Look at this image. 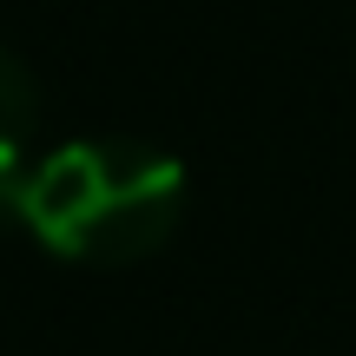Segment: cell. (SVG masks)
<instances>
[{
    "mask_svg": "<svg viewBox=\"0 0 356 356\" xmlns=\"http://www.w3.org/2000/svg\"><path fill=\"white\" fill-rule=\"evenodd\" d=\"M185 211V165L145 139H79L33 159L20 225L73 264H139Z\"/></svg>",
    "mask_w": 356,
    "mask_h": 356,
    "instance_id": "1",
    "label": "cell"
},
{
    "mask_svg": "<svg viewBox=\"0 0 356 356\" xmlns=\"http://www.w3.org/2000/svg\"><path fill=\"white\" fill-rule=\"evenodd\" d=\"M33 126H40L33 73H26L20 53L0 40V225H20L26 178H33V159H26V139H33Z\"/></svg>",
    "mask_w": 356,
    "mask_h": 356,
    "instance_id": "2",
    "label": "cell"
}]
</instances>
